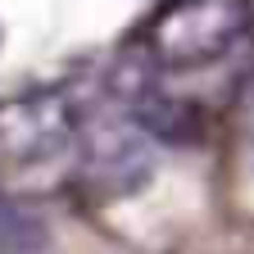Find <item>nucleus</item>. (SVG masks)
Wrapping results in <instances>:
<instances>
[{"label": "nucleus", "instance_id": "obj_1", "mask_svg": "<svg viewBox=\"0 0 254 254\" xmlns=\"http://www.w3.org/2000/svg\"><path fill=\"white\" fill-rule=\"evenodd\" d=\"M254 23L250 0H168L141 37V55L159 73H195L222 64Z\"/></svg>", "mask_w": 254, "mask_h": 254}, {"label": "nucleus", "instance_id": "obj_2", "mask_svg": "<svg viewBox=\"0 0 254 254\" xmlns=\"http://www.w3.org/2000/svg\"><path fill=\"white\" fill-rule=\"evenodd\" d=\"M154 136L127 114L118 100L100 114H77V145H73V177L95 200H123L141 190L154 173Z\"/></svg>", "mask_w": 254, "mask_h": 254}, {"label": "nucleus", "instance_id": "obj_3", "mask_svg": "<svg viewBox=\"0 0 254 254\" xmlns=\"http://www.w3.org/2000/svg\"><path fill=\"white\" fill-rule=\"evenodd\" d=\"M77 109L55 91L18 95L0 105V190L32 186L73 159Z\"/></svg>", "mask_w": 254, "mask_h": 254}]
</instances>
